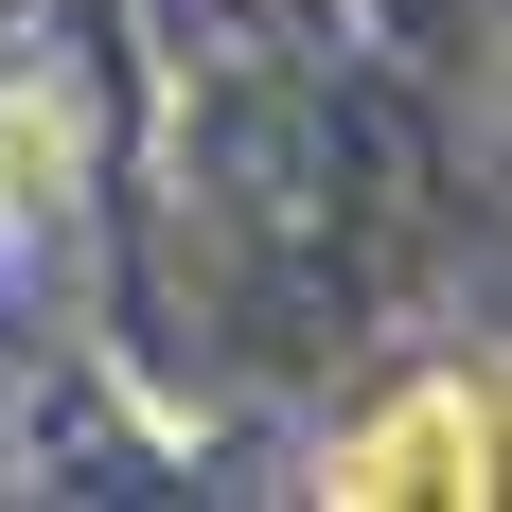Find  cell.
I'll use <instances>...</instances> for the list:
<instances>
[{
  "label": "cell",
  "mask_w": 512,
  "mask_h": 512,
  "mask_svg": "<svg viewBox=\"0 0 512 512\" xmlns=\"http://www.w3.org/2000/svg\"><path fill=\"white\" fill-rule=\"evenodd\" d=\"M318 495L336 512H460V495H495V389L477 371H424L407 407H371L318 460Z\"/></svg>",
  "instance_id": "cell-1"
}]
</instances>
